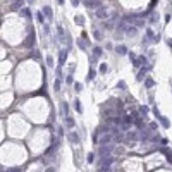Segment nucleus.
Wrapping results in <instances>:
<instances>
[{"label":"nucleus","mask_w":172,"mask_h":172,"mask_svg":"<svg viewBox=\"0 0 172 172\" xmlns=\"http://www.w3.org/2000/svg\"><path fill=\"white\" fill-rule=\"evenodd\" d=\"M66 126H67V127H71V129L76 126V122H74V119H72L71 115H66Z\"/></svg>","instance_id":"nucleus-11"},{"label":"nucleus","mask_w":172,"mask_h":172,"mask_svg":"<svg viewBox=\"0 0 172 172\" xmlns=\"http://www.w3.org/2000/svg\"><path fill=\"white\" fill-rule=\"evenodd\" d=\"M93 36H95L97 40H102V31H98V29H95V31H93Z\"/></svg>","instance_id":"nucleus-21"},{"label":"nucleus","mask_w":172,"mask_h":172,"mask_svg":"<svg viewBox=\"0 0 172 172\" xmlns=\"http://www.w3.org/2000/svg\"><path fill=\"white\" fill-rule=\"evenodd\" d=\"M145 86H146V88H153V86H155L153 77H146V79H145Z\"/></svg>","instance_id":"nucleus-14"},{"label":"nucleus","mask_w":172,"mask_h":172,"mask_svg":"<svg viewBox=\"0 0 172 172\" xmlns=\"http://www.w3.org/2000/svg\"><path fill=\"white\" fill-rule=\"evenodd\" d=\"M93 160H95V155H93V153H90V155H88V162H90V164H93Z\"/></svg>","instance_id":"nucleus-28"},{"label":"nucleus","mask_w":172,"mask_h":172,"mask_svg":"<svg viewBox=\"0 0 172 172\" xmlns=\"http://www.w3.org/2000/svg\"><path fill=\"white\" fill-rule=\"evenodd\" d=\"M28 2H29V3H31V2H34V0H28Z\"/></svg>","instance_id":"nucleus-34"},{"label":"nucleus","mask_w":172,"mask_h":172,"mask_svg":"<svg viewBox=\"0 0 172 172\" xmlns=\"http://www.w3.org/2000/svg\"><path fill=\"white\" fill-rule=\"evenodd\" d=\"M100 72H102V74L107 72V64H102V66H100Z\"/></svg>","instance_id":"nucleus-26"},{"label":"nucleus","mask_w":172,"mask_h":172,"mask_svg":"<svg viewBox=\"0 0 172 172\" xmlns=\"http://www.w3.org/2000/svg\"><path fill=\"white\" fill-rule=\"evenodd\" d=\"M155 114H157V117L160 119V122H162V126H164V127H169V126H171V122H169V119H167V117H162V115L158 114V110H155Z\"/></svg>","instance_id":"nucleus-7"},{"label":"nucleus","mask_w":172,"mask_h":172,"mask_svg":"<svg viewBox=\"0 0 172 172\" xmlns=\"http://www.w3.org/2000/svg\"><path fill=\"white\" fill-rule=\"evenodd\" d=\"M43 14H45L48 19H52V7H50V5H45V7H43Z\"/></svg>","instance_id":"nucleus-13"},{"label":"nucleus","mask_w":172,"mask_h":172,"mask_svg":"<svg viewBox=\"0 0 172 172\" xmlns=\"http://www.w3.org/2000/svg\"><path fill=\"white\" fill-rule=\"evenodd\" d=\"M74 90H76V91L79 93V91L83 90V84H81V83H76V84H74Z\"/></svg>","instance_id":"nucleus-23"},{"label":"nucleus","mask_w":172,"mask_h":172,"mask_svg":"<svg viewBox=\"0 0 172 172\" xmlns=\"http://www.w3.org/2000/svg\"><path fill=\"white\" fill-rule=\"evenodd\" d=\"M115 52H117L119 55H126V53H129L126 45H117V47H115Z\"/></svg>","instance_id":"nucleus-6"},{"label":"nucleus","mask_w":172,"mask_h":172,"mask_svg":"<svg viewBox=\"0 0 172 172\" xmlns=\"http://www.w3.org/2000/svg\"><path fill=\"white\" fill-rule=\"evenodd\" d=\"M139 114H141V115H146V114H148V107H141V108H139Z\"/></svg>","instance_id":"nucleus-24"},{"label":"nucleus","mask_w":172,"mask_h":172,"mask_svg":"<svg viewBox=\"0 0 172 172\" xmlns=\"http://www.w3.org/2000/svg\"><path fill=\"white\" fill-rule=\"evenodd\" d=\"M93 77H95V69H91L90 74H88V79H93Z\"/></svg>","instance_id":"nucleus-27"},{"label":"nucleus","mask_w":172,"mask_h":172,"mask_svg":"<svg viewBox=\"0 0 172 172\" xmlns=\"http://www.w3.org/2000/svg\"><path fill=\"white\" fill-rule=\"evenodd\" d=\"M167 45H169V47H172V38H169V40H167Z\"/></svg>","instance_id":"nucleus-32"},{"label":"nucleus","mask_w":172,"mask_h":172,"mask_svg":"<svg viewBox=\"0 0 172 172\" xmlns=\"http://www.w3.org/2000/svg\"><path fill=\"white\" fill-rule=\"evenodd\" d=\"M155 5H157V0H151V2H150V9H153Z\"/></svg>","instance_id":"nucleus-30"},{"label":"nucleus","mask_w":172,"mask_h":172,"mask_svg":"<svg viewBox=\"0 0 172 172\" xmlns=\"http://www.w3.org/2000/svg\"><path fill=\"white\" fill-rule=\"evenodd\" d=\"M69 141L74 143V145H77V143H79V136H77L76 133H71V134H69Z\"/></svg>","instance_id":"nucleus-12"},{"label":"nucleus","mask_w":172,"mask_h":172,"mask_svg":"<svg viewBox=\"0 0 172 172\" xmlns=\"http://www.w3.org/2000/svg\"><path fill=\"white\" fill-rule=\"evenodd\" d=\"M67 50L69 48H64V50H60V53H59V64L62 66L64 62H66V59H67Z\"/></svg>","instance_id":"nucleus-5"},{"label":"nucleus","mask_w":172,"mask_h":172,"mask_svg":"<svg viewBox=\"0 0 172 172\" xmlns=\"http://www.w3.org/2000/svg\"><path fill=\"white\" fill-rule=\"evenodd\" d=\"M21 16H23V17H31V10L26 9V7H23V9H21Z\"/></svg>","instance_id":"nucleus-15"},{"label":"nucleus","mask_w":172,"mask_h":172,"mask_svg":"<svg viewBox=\"0 0 172 172\" xmlns=\"http://www.w3.org/2000/svg\"><path fill=\"white\" fill-rule=\"evenodd\" d=\"M102 52H103V50L100 48V47H95V48H93V57L90 59V60H91V64H93L97 59H100V57H102Z\"/></svg>","instance_id":"nucleus-4"},{"label":"nucleus","mask_w":172,"mask_h":172,"mask_svg":"<svg viewBox=\"0 0 172 172\" xmlns=\"http://www.w3.org/2000/svg\"><path fill=\"white\" fill-rule=\"evenodd\" d=\"M146 38H148V40H151V41H157V40H158V36L153 33V31H151L150 28L146 29Z\"/></svg>","instance_id":"nucleus-10"},{"label":"nucleus","mask_w":172,"mask_h":172,"mask_svg":"<svg viewBox=\"0 0 172 172\" xmlns=\"http://www.w3.org/2000/svg\"><path fill=\"white\" fill-rule=\"evenodd\" d=\"M47 64H48L50 67H53V59H52V57H47Z\"/></svg>","instance_id":"nucleus-25"},{"label":"nucleus","mask_w":172,"mask_h":172,"mask_svg":"<svg viewBox=\"0 0 172 172\" xmlns=\"http://www.w3.org/2000/svg\"><path fill=\"white\" fill-rule=\"evenodd\" d=\"M53 90H55V91L60 90V79H55V83H53Z\"/></svg>","instance_id":"nucleus-20"},{"label":"nucleus","mask_w":172,"mask_h":172,"mask_svg":"<svg viewBox=\"0 0 172 172\" xmlns=\"http://www.w3.org/2000/svg\"><path fill=\"white\" fill-rule=\"evenodd\" d=\"M158 21V14H155V12H151V16H150V23L153 24V23H157Z\"/></svg>","instance_id":"nucleus-18"},{"label":"nucleus","mask_w":172,"mask_h":172,"mask_svg":"<svg viewBox=\"0 0 172 172\" xmlns=\"http://www.w3.org/2000/svg\"><path fill=\"white\" fill-rule=\"evenodd\" d=\"M119 88H121V90H122V88L126 90V84H124V81H119Z\"/></svg>","instance_id":"nucleus-29"},{"label":"nucleus","mask_w":172,"mask_h":172,"mask_svg":"<svg viewBox=\"0 0 172 172\" xmlns=\"http://www.w3.org/2000/svg\"><path fill=\"white\" fill-rule=\"evenodd\" d=\"M119 28H121V29H122L126 34H129V36H131V34H134V33H136V29H138L136 26H133V24H131L129 21H126L124 17L121 19V24H119Z\"/></svg>","instance_id":"nucleus-1"},{"label":"nucleus","mask_w":172,"mask_h":172,"mask_svg":"<svg viewBox=\"0 0 172 172\" xmlns=\"http://www.w3.org/2000/svg\"><path fill=\"white\" fill-rule=\"evenodd\" d=\"M71 3H72L74 7H77V5H79V0H71Z\"/></svg>","instance_id":"nucleus-31"},{"label":"nucleus","mask_w":172,"mask_h":172,"mask_svg":"<svg viewBox=\"0 0 172 172\" xmlns=\"http://www.w3.org/2000/svg\"><path fill=\"white\" fill-rule=\"evenodd\" d=\"M66 83H67V84H72V83H74V79H72V72L66 77Z\"/></svg>","instance_id":"nucleus-22"},{"label":"nucleus","mask_w":172,"mask_h":172,"mask_svg":"<svg viewBox=\"0 0 172 172\" xmlns=\"http://www.w3.org/2000/svg\"><path fill=\"white\" fill-rule=\"evenodd\" d=\"M45 17H47V16H45L41 10H40V12H36V19H38V23H41V24H43V23H45Z\"/></svg>","instance_id":"nucleus-16"},{"label":"nucleus","mask_w":172,"mask_h":172,"mask_svg":"<svg viewBox=\"0 0 172 172\" xmlns=\"http://www.w3.org/2000/svg\"><path fill=\"white\" fill-rule=\"evenodd\" d=\"M74 108H76V112H83V110H81V102H79V100L74 102Z\"/></svg>","instance_id":"nucleus-19"},{"label":"nucleus","mask_w":172,"mask_h":172,"mask_svg":"<svg viewBox=\"0 0 172 172\" xmlns=\"http://www.w3.org/2000/svg\"><path fill=\"white\" fill-rule=\"evenodd\" d=\"M83 3L86 5V7H90V9H98V7H102V2L100 0H83Z\"/></svg>","instance_id":"nucleus-3"},{"label":"nucleus","mask_w":172,"mask_h":172,"mask_svg":"<svg viewBox=\"0 0 172 172\" xmlns=\"http://www.w3.org/2000/svg\"><path fill=\"white\" fill-rule=\"evenodd\" d=\"M33 45H34V33L31 31L29 36L26 38V47H28V48H33Z\"/></svg>","instance_id":"nucleus-8"},{"label":"nucleus","mask_w":172,"mask_h":172,"mask_svg":"<svg viewBox=\"0 0 172 172\" xmlns=\"http://www.w3.org/2000/svg\"><path fill=\"white\" fill-rule=\"evenodd\" d=\"M95 16H97L98 19H102V21H105V19L108 17V10H107V9H105V7L102 5V7H98V9L95 10Z\"/></svg>","instance_id":"nucleus-2"},{"label":"nucleus","mask_w":172,"mask_h":172,"mask_svg":"<svg viewBox=\"0 0 172 172\" xmlns=\"http://www.w3.org/2000/svg\"><path fill=\"white\" fill-rule=\"evenodd\" d=\"M23 3H24V0H14V2H12V10L23 9Z\"/></svg>","instance_id":"nucleus-9"},{"label":"nucleus","mask_w":172,"mask_h":172,"mask_svg":"<svg viewBox=\"0 0 172 172\" xmlns=\"http://www.w3.org/2000/svg\"><path fill=\"white\" fill-rule=\"evenodd\" d=\"M57 2H59V3H60V5H62V3H64V0H57Z\"/></svg>","instance_id":"nucleus-33"},{"label":"nucleus","mask_w":172,"mask_h":172,"mask_svg":"<svg viewBox=\"0 0 172 172\" xmlns=\"http://www.w3.org/2000/svg\"><path fill=\"white\" fill-rule=\"evenodd\" d=\"M74 23H76L77 26H83V24H84V17H83V16H76V17H74Z\"/></svg>","instance_id":"nucleus-17"}]
</instances>
